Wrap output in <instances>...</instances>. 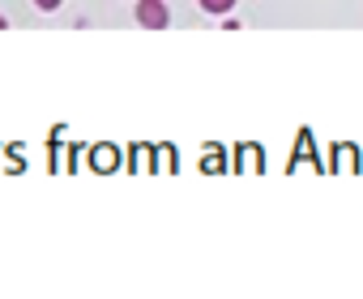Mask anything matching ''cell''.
Returning a JSON list of instances; mask_svg holds the SVG:
<instances>
[{
	"label": "cell",
	"mask_w": 363,
	"mask_h": 299,
	"mask_svg": "<svg viewBox=\"0 0 363 299\" xmlns=\"http://www.w3.org/2000/svg\"><path fill=\"white\" fill-rule=\"evenodd\" d=\"M137 22H141L145 30H167L171 13H167L162 0H137Z\"/></svg>",
	"instance_id": "6da1fadb"
},
{
	"label": "cell",
	"mask_w": 363,
	"mask_h": 299,
	"mask_svg": "<svg viewBox=\"0 0 363 299\" xmlns=\"http://www.w3.org/2000/svg\"><path fill=\"white\" fill-rule=\"evenodd\" d=\"M201 9H206V13H231L235 0H201Z\"/></svg>",
	"instance_id": "7a4b0ae2"
},
{
	"label": "cell",
	"mask_w": 363,
	"mask_h": 299,
	"mask_svg": "<svg viewBox=\"0 0 363 299\" xmlns=\"http://www.w3.org/2000/svg\"><path fill=\"white\" fill-rule=\"evenodd\" d=\"M94 163H99V171H111V163H116V150H99V154H94Z\"/></svg>",
	"instance_id": "3957f363"
},
{
	"label": "cell",
	"mask_w": 363,
	"mask_h": 299,
	"mask_svg": "<svg viewBox=\"0 0 363 299\" xmlns=\"http://www.w3.org/2000/svg\"><path fill=\"white\" fill-rule=\"evenodd\" d=\"M65 0H35V9H43V13H52V9H60Z\"/></svg>",
	"instance_id": "277c9868"
},
{
	"label": "cell",
	"mask_w": 363,
	"mask_h": 299,
	"mask_svg": "<svg viewBox=\"0 0 363 299\" xmlns=\"http://www.w3.org/2000/svg\"><path fill=\"white\" fill-rule=\"evenodd\" d=\"M5 26H9V22H5V18H0V30H5Z\"/></svg>",
	"instance_id": "5b68a950"
}]
</instances>
